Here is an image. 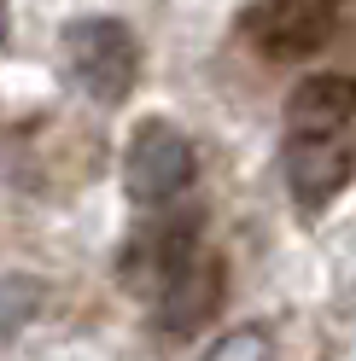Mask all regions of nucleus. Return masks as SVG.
Returning <instances> with one entry per match:
<instances>
[{"label": "nucleus", "mask_w": 356, "mask_h": 361, "mask_svg": "<svg viewBox=\"0 0 356 361\" xmlns=\"http://www.w3.org/2000/svg\"><path fill=\"white\" fill-rule=\"evenodd\" d=\"M59 53H64L71 82L94 105H123L141 76V47L129 35V24H117V18H71L59 30Z\"/></svg>", "instance_id": "1"}, {"label": "nucleus", "mask_w": 356, "mask_h": 361, "mask_svg": "<svg viewBox=\"0 0 356 361\" xmlns=\"http://www.w3.org/2000/svg\"><path fill=\"white\" fill-rule=\"evenodd\" d=\"M187 180H193L187 134L175 123H164V117H146L135 134H129V152H123V192L135 198V204L158 210L175 192H187Z\"/></svg>", "instance_id": "2"}, {"label": "nucleus", "mask_w": 356, "mask_h": 361, "mask_svg": "<svg viewBox=\"0 0 356 361\" xmlns=\"http://www.w3.org/2000/svg\"><path fill=\"white\" fill-rule=\"evenodd\" d=\"M333 24H339L333 0H257L246 35L263 59H309L316 47H327Z\"/></svg>", "instance_id": "3"}, {"label": "nucleus", "mask_w": 356, "mask_h": 361, "mask_svg": "<svg viewBox=\"0 0 356 361\" xmlns=\"http://www.w3.org/2000/svg\"><path fill=\"white\" fill-rule=\"evenodd\" d=\"M158 298H164V326L170 332H193V326H205L210 321V309L222 303V262L205 251V245H182L170 262H164V286H158Z\"/></svg>", "instance_id": "4"}, {"label": "nucleus", "mask_w": 356, "mask_h": 361, "mask_svg": "<svg viewBox=\"0 0 356 361\" xmlns=\"http://www.w3.org/2000/svg\"><path fill=\"white\" fill-rule=\"evenodd\" d=\"M356 175V134H333V140H286V187L304 210H321L339 198Z\"/></svg>", "instance_id": "5"}, {"label": "nucleus", "mask_w": 356, "mask_h": 361, "mask_svg": "<svg viewBox=\"0 0 356 361\" xmlns=\"http://www.w3.org/2000/svg\"><path fill=\"white\" fill-rule=\"evenodd\" d=\"M356 123V76L321 71L292 87L286 99V140H333V134H350Z\"/></svg>", "instance_id": "6"}, {"label": "nucleus", "mask_w": 356, "mask_h": 361, "mask_svg": "<svg viewBox=\"0 0 356 361\" xmlns=\"http://www.w3.org/2000/svg\"><path fill=\"white\" fill-rule=\"evenodd\" d=\"M205 361H269V332L263 326H234L205 350Z\"/></svg>", "instance_id": "7"}, {"label": "nucleus", "mask_w": 356, "mask_h": 361, "mask_svg": "<svg viewBox=\"0 0 356 361\" xmlns=\"http://www.w3.org/2000/svg\"><path fill=\"white\" fill-rule=\"evenodd\" d=\"M35 303H41V286H30V280H0V332H12Z\"/></svg>", "instance_id": "8"}, {"label": "nucleus", "mask_w": 356, "mask_h": 361, "mask_svg": "<svg viewBox=\"0 0 356 361\" xmlns=\"http://www.w3.org/2000/svg\"><path fill=\"white\" fill-rule=\"evenodd\" d=\"M0 35H6V6H0Z\"/></svg>", "instance_id": "9"}]
</instances>
